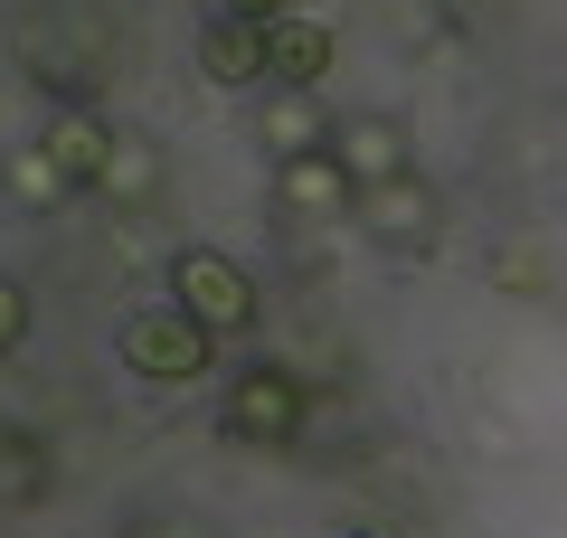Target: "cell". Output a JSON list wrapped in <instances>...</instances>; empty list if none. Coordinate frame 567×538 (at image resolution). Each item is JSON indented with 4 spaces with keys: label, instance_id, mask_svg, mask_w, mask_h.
I'll return each instance as SVG.
<instances>
[{
    "label": "cell",
    "instance_id": "cell-16",
    "mask_svg": "<svg viewBox=\"0 0 567 538\" xmlns=\"http://www.w3.org/2000/svg\"><path fill=\"white\" fill-rule=\"evenodd\" d=\"M133 538H208V529H189V519H142Z\"/></svg>",
    "mask_w": 567,
    "mask_h": 538
},
{
    "label": "cell",
    "instance_id": "cell-11",
    "mask_svg": "<svg viewBox=\"0 0 567 538\" xmlns=\"http://www.w3.org/2000/svg\"><path fill=\"white\" fill-rule=\"evenodd\" d=\"M0 189H10L20 208H66L76 199V179H66L39 142H10V152H0Z\"/></svg>",
    "mask_w": 567,
    "mask_h": 538
},
{
    "label": "cell",
    "instance_id": "cell-12",
    "mask_svg": "<svg viewBox=\"0 0 567 538\" xmlns=\"http://www.w3.org/2000/svg\"><path fill=\"white\" fill-rule=\"evenodd\" d=\"M95 189H104L114 208H152V199H162V152H152L142 133H114V161H104Z\"/></svg>",
    "mask_w": 567,
    "mask_h": 538
},
{
    "label": "cell",
    "instance_id": "cell-9",
    "mask_svg": "<svg viewBox=\"0 0 567 538\" xmlns=\"http://www.w3.org/2000/svg\"><path fill=\"white\" fill-rule=\"evenodd\" d=\"M275 199L293 218H331V208H350V179L331 152H303V161H275Z\"/></svg>",
    "mask_w": 567,
    "mask_h": 538
},
{
    "label": "cell",
    "instance_id": "cell-14",
    "mask_svg": "<svg viewBox=\"0 0 567 538\" xmlns=\"http://www.w3.org/2000/svg\"><path fill=\"white\" fill-rule=\"evenodd\" d=\"M29 331H39V302H29V283H20V275H0V359H20V350H29Z\"/></svg>",
    "mask_w": 567,
    "mask_h": 538
},
{
    "label": "cell",
    "instance_id": "cell-10",
    "mask_svg": "<svg viewBox=\"0 0 567 538\" xmlns=\"http://www.w3.org/2000/svg\"><path fill=\"white\" fill-rule=\"evenodd\" d=\"M48 444L29 435V425H0V510H39L48 500Z\"/></svg>",
    "mask_w": 567,
    "mask_h": 538
},
{
    "label": "cell",
    "instance_id": "cell-5",
    "mask_svg": "<svg viewBox=\"0 0 567 538\" xmlns=\"http://www.w3.org/2000/svg\"><path fill=\"white\" fill-rule=\"evenodd\" d=\"M331 58H341V39H331L322 20H293V10H275V20H265V85L312 95V85L331 76Z\"/></svg>",
    "mask_w": 567,
    "mask_h": 538
},
{
    "label": "cell",
    "instance_id": "cell-17",
    "mask_svg": "<svg viewBox=\"0 0 567 538\" xmlns=\"http://www.w3.org/2000/svg\"><path fill=\"white\" fill-rule=\"evenodd\" d=\"M218 10H237V20H275L284 0H218Z\"/></svg>",
    "mask_w": 567,
    "mask_h": 538
},
{
    "label": "cell",
    "instance_id": "cell-7",
    "mask_svg": "<svg viewBox=\"0 0 567 538\" xmlns=\"http://www.w3.org/2000/svg\"><path fill=\"white\" fill-rule=\"evenodd\" d=\"M199 66H208V85H265V20L208 10V29H199Z\"/></svg>",
    "mask_w": 567,
    "mask_h": 538
},
{
    "label": "cell",
    "instance_id": "cell-8",
    "mask_svg": "<svg viewBox=\"0 0 567 538\" xmlns=\"http://www.w3.org/2000/svg\"><path fill=\"white\" fill-rule=\"evenodd\" d=\"M39 152L58 161V170L76 179V189H95V179H104V161H114V123H104V114H85V104H76V114H58V123L39 133Z\"/></svg>",
    "mask_w": 567,
    "mask_h": 538
},
{
    "label": "cell",
    "instance_id": "cell-15",
    "mask_svg": "<svg viewBox=\"0 0 567 538\" xmlns=\"http://www.w3.org/2000/svg\"><path fill=\"white\" fill-rule=\"evenodd\" d=\"M492 283H511V293H539V283H548V275H539V246H511V256L492 265Z\"/></svg>",
    "mask_w": 567,
    "mask_h": 538
},
{
    "label": "cell",
    "instance_id": "cell-2",
    "mask_svg": "<svg viewBox=\"0 0 567 538\" xmlns=\"http://www.w3.org/2000/svg\"><path fill=\"white\" fill-rule=\"evenodd\" d=\"M171 302H181L208 340H237L246 321H256V283H246V265L218 256V246H181V256H171Z\"/></svg>",
    "mask_w": 567,
    "mask_h": 538
},
{
    "label": "cell",
    "instance_id": "cell-4",
    "mask_svg": "<svg viewBox=\"0 0 567 538\" xmlns=\"http://www.w3.org/2000/svg\"><path fill=\"white\" fill-rule=\"evenodd\" d=\"M350 218H360L369 237L388 246V256H416V246H435L445 208H435V189H425V170H398V179H369V189H350Z\"/></svg>",
    "mask_w": 567,
    "mask_h": 538
},
{
    "label": "cell",
    "instance_id": "cell-13",
    "mask_svg": "<svg viewBox=\"0 0 567 538\" xmlns=\"http://www.w3.org/2000/svg\"><path fill=\"white\" fill-rule=\"evenodd\" d=\"M322 133H331V123L312 114V95H284V85H275V104H265V152L303 161V152H322Z\"/></svg>",
    "mask_w": 567,
    "mask_h": 538
},
{
    "label": "cell",
    "instance_id": "cell-6",
    "mask_svg": "<svg viewBox=\"0 0 567 538\" xmlns=\"http://www.w3.org/2000/svg\"><path fill=\"white\" fill-rule=\"evenodd\" d=\"M322 152L341 161V179H350V189L416 170V161H406V133H398V123H331V133H322Z\"/></svg>",
    "mask_w": 567,
    "mask_h": 538
},
{
    "label": "cell",
    "instance_id": "cell-1",
    "mask_svg": "<svg viewBox=\"0 0 567 538\" xmlns=\"http://www.w3.org/2000/svg\"><path fill=\"white\" fill-rule=\"evenodd\" d=\"M114 350H123V369H133L142 387H189V379H208V369H218V340H208L181 302H142V312L123 321Z\"/></svg>",
    "mask_w": 567,
    "mask_h": 538
},
{
    "label": "cell",
    "instance_id": "cell-3",
    "mask_svg": "<svg viewBox=\"0 0 567 538\" xmlns=\"http://www.w3.org/2000/svg\"><path fill=\"white\" fill-rule=\"evenodd\" d=\"M218 435L227 444H293L303 435V387L284 379V369H265V359H246L237 379H227V397H218Z\"/></svg>",
    "mask_w": 567,
    "mask_h": 538
}]
</instances>
